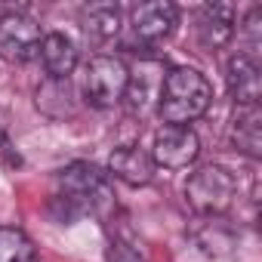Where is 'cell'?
<instances>
[{
  "label": "cell",
  "instance_id": "6da1fadb",
  "mask_svg": "<svg viewBox=\"0 0 262 262\" xmlns=\"http://www.w3.org/2000/svg\"><path fill=\"white\" fill-rule=\"evenodd\" d=\"M114 185L102 167L90 161H74L56 173L53 210H59V219L65 225H71L80 216L108 219L114 213Z\"/></svg>",
  "mask_w": 262,
  "mask_h": 262
},
{
  "label": "cell",
  "instance_id": "7a4b0ae2",
  "mask_svg": "<svg viewBox=\"0 0 262 262\" xmlns=\"http://www.w3.org/2000/svg\"><path fill=\"white\" fill-rule=\"evenodd\" d=\"M210 105H213V86L198 68L179 65L164 74L158 114L167 126H191L198 117L207 114Z\"/></svg>",
  "mask_w": 262,
  "mask_h": 262
},
{
  "label": "cell",
  "instance_id": "3957f363",
  "mask_svg": "<svg viewBox=\"0 0 262 262\" xmlns=\"http://www.w3.org/2000/svg\"><path fill=\"white\" fill-rule=\"evenodd\" d=\"M237 198V179L222 164H204L185 182L188 207L204 219H222Z\"/></svg>",
  "mask_w": 262,
  "mask_h": 262
},
{
  "label": "cell",
  "instance_id": "277c9868",
  "mask_svg": "<svg viewBox=\"0 0 262 262\" xmlns=\"http://www.w3.org/2000/svg\"><path fill=\"white\" fill-rule=\"evenodd\" d=\"M43 31L25 13V7L0 4V59L10 65H25L40 53Z\"/></svg>",
  "mask_w": 262,
  "mask_h": 262
},
{
  "label": "cell",
  "instance_id": "5b68a950",
  "mask_svg": "<svg viewBox=\"0 0 262 262\" xmlns=\"http://www.w3.org/2000/svg\"><path fill=\"white\" fill-rule=\"evenodd\" d=\"M129 65L120 56H93L83 68V99L93 108H114L123 102Z\"/></svg>",
  "mask_w": 262,
  "mask_h": 262
},
{
  "label": "cell",
  "instance_id": "8992f818",
  "mask_svg": "<svg viewBox=\"0 0 262 262\" xmlns=\"http://www.w3.org/2000/svg\"><path fill=\"white\" fill-rule=\"evenodd\" d=\"M201 155V139L191 126H161L155 133V148H151V161L155 167L164 170H185L198 161Z\"/></svg>",
  "mask_w": 262,
  "mask_h": 262
},
{
  "label": "cell",
  "instance_id": "52a82bcc",
  "mask_svg": "<svg viewBox=\"0 0 262 262\" xmlns=\"http://www.w3.org/2000/svg\"><path fill=\"white\" fill-rule=\"evenodd\" d=\"M161 90H164V65L158 59H142L136 65V71H129V83H126L123 102L129 105L133 114L145 117L148 111H158Z\"/></svg>",
  "mask_w": 262,
  "mask_h": 262
},
{
  "label": "cell",
  "instance_id": "ba28073f",
  "mask_svg": "<svg viewBox=\"0 0 262 262\" xmlns=\"http://www.w3.org/2000/svg\"><path fill=\"white\" fill-rule=\"evenodd\" d=\"M179 22V10L170 0H151V4H139L133 10V31L145 43H158L173 34Z\"/></svg>",
  "mask_w": 262,
  "mask_h": 262
},
{
  "label": "cell",
  "instance_id": "9c48e42d",
  "mask_svg": "<svg viewBox=\"0 0 262 262\" xmlns=\"http://www.w3.org/2000/svg\"><path fill=\"white\" fill-rule=\"evenodd\" d=\"M225 83H228V93H231L237 108L259 105V99H262V74H259L256 59H250L244 53L231 56L228 65H225Z\"/></svg>",
  "mask_w": 262,
  "mask_h": 262
},
{
  "label": "cell",
  "instance_id": "30bf717a",
  "mask_svg": "<svg viewBox=\"0 0 262 262\" xmlns=\"http://www.w3.org/2000/svg\"><path fill=\"white\" fill-rule=\"evenodd\" d=\"M155 170L158 167H155L151 155L142 151L139 145H120L108 158V176L111 179H120L123 185H133V188L148 185L155 179Z\"/></svg>",
  "mask_w": 262,
  "mask_h": 262
},
{
  "label": "cell",
  "instance_id": "8fae6325",
  "mask_svg": "<svg viewBox=\"0 0 262 262\" xmlns=\"http://www.w3.org/2000/svg\"><path fill=\"white\" fill-rule=\"evenodd\" d=\"M194 34L204 50H222L234 37V10L228 4H207L198 10Z\"/></svg>",
  "mask_w": 262,
  "mask_h": 262
},
{
  "label": "cell",
  "instance_id": "7c38bea8",
  "mask_svg": "<svg viewBox=\"0 0 262 262\" xmlns=\"http://www.w3.org/2000/svg\"><path fill=\"white\" fill-rule=\"evenodd\" d=\"M37 56H40V65H43L50 80H68V74L77 68V47L71 37H65L59 31L43 34Z\"/></svg>",
  "mask_w": 262,
  "mask_h": 262
},
{
  "label": "cell",
  "instance_id": "4fadbf2b",
  "mask_svg": "<svg viewBox=\"0 0 262 262\" xmlns=\"http://www.w3.org/2000/svg\"><path fill=\"white\" fill-rule=\"evenodd\" d=\"M231 145H234V151H241L250 161L262 158V111H259V105L234 108V117H231Z\"/></svg>",
  "mask_w": 262,
  "mask_h": 262
},
{
  "label": "cell",
  "instance_id": "5bb4252c",
  "mask_svg": "<svg viewBox=\"0 0 262 262\" xmlns=\"http://www.w3.org/2000/svg\"><path fill=\"white\" fill-rule=\"evenodd\" d=\"M80 25L96 40H111L120 31V10L114 4H90L80 13Z\"/></svg>",
  "mask_w": 262,
  "mask_h": 262
},
{
  "label": "cell",
  "instance_id": "9a60e30c",
  "mask_svg": "<svg viewBox=\"0 0 262 262\" xmlns=\"http://www.w3.org/2000/svg\"><path fill=\"white\" fill-rule=\"evenodd\" d=\"M0 262H40L34 241L16 228V225H0Z\"/></svg>",
  "mask_w": 262,
  "mask_h": 262
},
{
  "label": "cell",
  "instance_id": "2e32d148",
  "mask_svg": "<svg viewBox=\"0 0 262 262\" xmlns=\"http://www.w3.org/2000/svg\"><path fill=\"white\" fill-rule=\"evenodd\" d=\"M53 102H56V105H65V111H68V114H74V105H71V86H68V80H50V77H47V83L37 90V108H40V111H50V108H53Z\"/></svg>",
  "mask_w": 262,
  "mask_h": 262
},
{
  "label": "cell",
  "instance_id": "e0dca14e",
  "mask_svg": "<svg viewBox=\"0 0 262 262\" xmlns=\"http://www.w3.org/2000/svg\"><path fill=\"white\" fill-rule=\"evenodd\" d=\"M259 16H262L259 7H253V10L247 13L244 25H241V28H244V37H247V53H244V56H250V59H256L253 53L259 50V40H262V34H259V28H262V25H259Z\"/></svg>",
  "mask_w": 262,
  "mask_h": 262
},
{
  "label": "cell",
  "instance_id": "ac0fdd59",
  "mask_svg": "<svg viewBox=\"0 0 262 262\" xmlns=\"http://www.w3.org/2000/svg\"><path fill=\"white\" fill-rule=\"evenodd\" d=\"M105 262H145V256L136 253L133 247L123 244V241H111L108 250H105Z\"/></svg>",
  "mask_w": 262,
  "mask_h": 262
},
{
  "label": "cell",
  "instance_id": "d6986e66",
  "mask_svg": "<svg viewBox=\"0 0 262 262\" xmlns=\"http://www.w3.org/2000/svg\"><path fill=\"white\" fill-rule=\"evenodd\" d=\"M0 164H4V167H22V158H19V151L13 148V142H10V136H7L4 123H0Z\"/></svg>",
  "mask_w": 262,
  "mask_h": 262
}]
</instances>
